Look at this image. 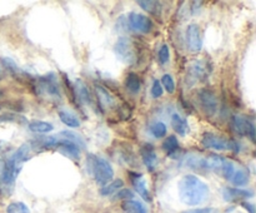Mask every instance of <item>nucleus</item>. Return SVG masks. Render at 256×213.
I'll list each match as a JSON object with an SVG mask.
<instances>
[{
	"mask_svg": "<svg viewBox=\"0 0 256 213\" xmlns=\"http://www.w3.org/2000/svg\"><path fill=\"white\" fill-rule=\"evenodd\" d=\"M18 173L19 170L14 165L12 158L2 163V168H0V193L9 195L12 192Z\"/></svg>",
	"mask_w": 256,
	"mask_h": 213,
	"instance_id": "obj_6",
	"label": "nucleus"
},
{
	"mask_svg": "<svg viewBox=\"0 0 256 213\" xmlns=\"http://www.w3.org/2000/svg\"><path fill=\"white\" fill-rule=\"evenodd\" d=\"M150 93H152V97L155 98V99H158V98H160L162 94H164V88H162V83H160L159 80L155 79L154 82H152Z\"/></svg>",
	"mask_w": 256,
	"mask_h": 213,
	"instance_id": "obj_36",
	"label": "nucleus"
},
{
	"mask_svg": "<svg viewBox=\"0 0 256 213\" xmlns=\"http://www.w3.org/2000/svg\"><path fill=\"white\" fill-rule=\"evenodd\" d=\"M2 78H4V74H2V68H0V80H2Z\"/></svg>",
	"mask_w": 256,
	"mask_h": 213,
	"instance_id": "obj_40",
	"label": "nucleus"
},
{
	"mask_svg": "<svg viewBox=\"0 0 256 213\" xmlns=\"http://www.w3.org/2000/svg\"><path fill=\"white\" fill-rule=\"evenodd\" d=\"M29 129L34 133H49L54 129L52 124L50 123L44 122V120H32L28 124Z\"/></svg>",
	"mask_w": 256,
	"mask_h": 213,
	"instance_id": "obj_27",
	"label": "nucleus"
},
{
	"mask_svg": "<svg viewBox=\"0 0 256 213\" xmlns=\"http://www.w3.org/2000/svg\"><path fill=\"white\" fill-rule=\"evenodd\" d=\"M128 22L132 30L142 33V34H149L154 28L152 19L146 15L139 14V13H130L128 17Z\"/></svg>",
	"mask_w": 256,
	"mask_h": 213,
	"instance_id": "obj_10",
	"label": "nucleus"
},
{
	"mask_svg": "<svg viewBox=\"0 0 256 213\" xmlns=\"http://www.w3.org/2000/svg\"><path fill=\"white\" fill-rule=\"evenodd\" d=\"M74 93H75V98H76L79 102L85 103V104H92V94H90L89 89L85 85V83L82 82V79H78L75 82V87H74Z\"/></svg>",
	"mask_w": 256,
	"mask_h": 213,
	"instance_id": "obj_20",
	"label": "nucleus"
},
{
	"mask_svg": "<svg viewBox=\"0 0 256 213\" xmlns=\"http://www.w3.org/2000/svg\"><path fill=\"white\" fill-rule=\"evenodd\" d=\"M2 97H4V94H2V92H0V99H2Z\"/></svg>",
	"mask_w": 256,
	"mask_h": 213,
	"instance_id": "obj_41",
	"label": "nucleus"
},
{
	"mask_svg": "<svg viewBox=\"0 0 256 213\" xmlns=\"http://www.w3.org/2000/svg\"><path fill=\"white\" fill-rule=\"evenodd\" d=\"M162 149L168 153V155L172 157L176 150H179V140H178V138L175 135H169L162 142Z\"/></svg>",
	"mask_w": 256,
	"mask_h": 213,
	"instance_id": "obj_28",
	"label": "nucleus"
},
{
	"mask_svg": "<svg viewBox=\"0 0 256 213\" xmlns=\"http://www.w3.org/2000/svg\"><path fill=\"white\" fill-rule=\"evenodd\" d=\"M59 138V142H58L56 149L59 150L60 153H62L64 155L69 157L70 159H79L80 158V148L78 147L76 144L72 143L70 140L64 139V138Z\"/></svg>",
	"mask_w": 256,
	"mask_h": 213,
	"instance_id": "obj_17",
	"label": "nucleus"
},
{
	"mask_svg": "<svg viewBox=\"0 0 256 213\" xmlns=\"http://www.w3.org/2000/svg\"><path fill=\"white\" fill-rule=\"evenodd\" d=\"M32 147L30 143H24V144L20 145L16 149V152L12 155V163H14V165L16 167V169L19 170V172L20 169H22V165L30 158V152H32Z\"/></svg>",
	"mask_w": 256,
	"mask_h": 213,
	"instance_id": "obj_19",
	"label": "nucleus"
},
{
	"mask_svg": "<svg viewBox=\"0 0 256 213\" xmlns=\"http://www.w3.org/2000/svg\"><path fill=\"white\" fill-rule=\"evenodd\" d=\"M58 115H59L60 120L64 123L66 127L70 128H79L82 125V122L78 118V115H75L74 113L70 112L68 109H59L58 110Z\"/></svg>",
	"mask_w": 256,
	"mask_h": 213,
	"instance_id": "obj_22",
	"label": "nucleus"
},
{
	"mask_svg": "<svg viewBox=\"0 0 256 213\" xmlns=\"http://www.w3.org/2000/svg\"><path fill=\"white\" fill-rule=\"evenodd\" d=\"M0 63L4 67V69H6L15 79L19 80H29L32 79V75L29 73H26L25 70H22L12 58L9 57H0Z\"/></svg>",
	"mask_w": 256,
	"mask_h": 213,
	"instance_id": "obj_13",
	"label": "nucleus"
},
{
	"mask_svg": "<svg viewBox=\"0 0 256 213\" xmlns=\"http://www.w3.org/2000/svg\"><path fill=\"white\" fill-rule=\"evenodd\" d=\"M242 205L245 208V209L249 210L250 213H255V207H254V204H252V203H250V202H242Z\"/></svg>",
	"mask_w": 256,
	"mask_h": 213,
	"instance_id": "obj_39",
	"label": "nucleus"
},
{
	"mask_svg": "<svg viewBox=\"0 0 256 213\" xmlns=\"http://www.w3.org/2000/svg\"><path fill=\"white\" fill-rule=\"evenodd\" d=\"M122 208L126 213H148V208L145 207L144 203L135 199L124 200L122 203Z\"/></svg>",
	"mask_w": 256,
	"mask_h": 213,
	"instance_id": "obj_23",
	"label": "nucleus"
},
{
	"mask_svg": "<svg viewBox=\"0 0 256 213\" xmlns=\"http://www.w3.org/2000/svg\"><path fill=\"white\" fill-rule=\"evenodd\" d=\"M162 88H165L166 89L168 93H174L175 92V83H174V79H172V77L170 74H164L162 78Z\"/></svg>",
	"mask_w": 256,
	"mask_h": 213,
	"instance_id": "obj_34",
	"label": "nucleus"
},
{
	"mask_svg": "<svg viewBox=\"0 0 256 213\" xmlns=\"http://www.w3.org/2000/svg\"><path fill=\"white\" fill-rule=\"evenodd\" d=\"M140 154H142V162L146 165L148 170H149V172H154L158 167V162H159L154 147H152V144L144 145V147L142 148V150H140Z\"/></svg>",
	"mask_w": 256,
	"mask_h": 213,
	"instance_id": "obj_16",
	"label": "nucleus"
},
{
	"mask_svg": "<svg viewBox=\"0 0 256 213\" xmlns=\"http://www.w3.org/2000/svg\"><path fill=\"white\" fill-rule=\"evenodd\" d=\"M130 180H132V187L135 188L138 193L142 197V199L150 202L152 200V195H150L149 189H148L146 180L144 179V175L142 173H135V172H129Z\"/></svg>",
	"mask_w": 256,
	"mask_h": 213,
	"instance_id": "obj_15",
	"label": "nucleus"
},
{
	"mask_svg": "<svg viewBox=\"0 0 256 213\" xmlns=\"http://www.w3.org/2000/svg\"><path fill=\"white\" fill-rule=\"evenodd\" d=\"M202 144L208 149L214 150H232V152L238 153L240 150V145L236 140L226 139L215 133L206 132L202 134Z\"/></svg>",
	"mask_w": 256,
	"mask_h": 213,
	"instance_id": "obj_5",
	"label": "nucleus"
},
{
	"mask_svg": "<svg viewBox=\"0 0 256 213\" xmlns=\"http://www.w3.org/2000/svg\"><path fill=\"white\" fill-rule=\"evenodd\" d=\"M95 90H96L98 100H99V103L102 105V107L109 108L114 104V99H112V97L109 94V92H108L105 88H102V85L96 84L95 85Z\"/></svg>",
	"mask_w": 256,
	"mask_h": 213,
	"instance_id": "obj_26",
	"label": "nucleus"
},
{
	"mask_svg": "<svg viewBox=\"0 0 256 213\" xmlns=\"http://www.w3.org/2000/svg\"><path fill=\"white\" fill-rule=\"evenodd\" d=\"M34 88L38 97L54 103L62 100V93H60V88L54 74H48L35 79Z\"/></svg>",
	"mask_w": 256,
	"mask_h": 213,
	"instance_id": "obj_4",
	"label": "nucleus"
},
{
	"mask_svg": "<svg viewBox=\"0 0 256 213\" xmlns=\"http://www.w3.org/2000/svg\"><path fill=\"white\" fill-rule=\"evenodd\" d=\"M208 170L215 172L222 178L229 180L235 187L246 185L250 180V172L246 167L222 155H209L206 157Z\"/></svg>",
	"mask_w": 256,
	"mask_h": 213,
	"instance_id": "obj_1",
	"label": "nucleus"
},
{
	"mask_svg": "<svg viewBox=\"0 0 256 213\" xmlns=\"http://www.w3.org/2000/svg\"><path fill=\"white\" fill-rule=\"evenodd\" d=\"M86 168L90 174H92V177L96 180V183L102 185L112 182V177H114V169L110 165V163L102 157H99V155H88Z\"/></svg>",
	"mask_w": 256,
	"mask_h": 213,
	"instance_id": "obj_3",
	"label": "nucleus"
},
{
	"mask_svg": "<svg viewBox=\"0 0 256 213\" xmlns=\"http://www.w3.org/2000/svg\"><path fill=\"white\" fill-rule=\"evenodd\" d=\"M172 128H174L175 132H176L179 135H182V137L186 135L190 130L188 120L185 119L184 117H182L180 114H178V113H175V114L172 115Z\"/></svg>",
	"mask_w": 256,
	"mask_h": 213,
	"instance_id": "obj_21",
	"label": "nucleus"
},
{
	"mask_svg": "<svg viewBox=\"0 0 256 213\" xmlns=\"http://www.w3.org/2000/svg\"><path fill=\"white\" fill-rule=\"evenodd\" d=\"M150 132H152V134L154 135L155 138L165 137L168 132L166 124L162 122H156L155 124H152V128H150Z\"/></svg>",
	"mask_w": 256,
	"mask_h": 213,
	"instance_id": "obj_33",
	"label": "nucleus"
},
{
	"mask_svg": "<svg viewBox=\"0 0 256 213\" xmlns=\"http://www.w3.org/2000/svg\"><path fill=\"white\" fill-rule=\"evenodd\" d=\"M138 5H140V7L142 8L144 10H146V12L152 13V14L154 15H159L160 14V10H162V7H160V3L159 2H150V0H148V2H138Z\"/></svg>",
	"mask_w": 256,
	"mask_h": 213,
	"instance_id": "obj_31",
	"label": "nucleus"
},
{
	"mask_svg": "<svg viewBox=\"0 0 256 213\" xmlns=\"http://www.w3.org/2000/svg\"><path fill=\"white\" fill-rule=\"evenodd\" d=\"M222 198L226 202H236V200L248 199L254 195V193L249 189H242L238 187H224L222 190Z\"/></svg>",
	"mask_w": 256,
	"mask_h": 213,
	"instance_id": "obj_14",
	"label": "nucleus"
},
{
	"mask_svg": "<svg viewBox=\"0 0 256 213\" xmlns=\"http://www.w3.org/2000/svg\"><path fill=\"white\" fill-rule=\"evenodd\" d=\"M186 43H188V48H189L190 52L198 53L202 50V30H200L199 25L192 24L188 27Z\"/></svg>",
	"mask_w": 256,
	"mask_h": 213,
	"instance_id": "obj_11",
	"label": "nucleus"
},
{
	"mask_svg": "<svg viewBox=\"0 0 256 213\" xmlns=\"http://www.w3.org/2000/svg\"><path fill=\"white\" fill-rule=\"evenodd\" d=\"M198 100H199V105L205 114L209 118L214 117L219 108V102H218V97L212 89L208 88H202L198 92Z\"/></svg>",
	"mask_w": 256,
	"mask_h": 213,
	"instance_id": "obj_8",
	"label": "nucleus"
},
{
	"mask_svg": "<svg viewBox=\"0 0 256 213\" xmlns=\"http://www.w3.org/2000/svg\"><path fill=\"white\" fill-rule=\"evenodd\" d=\"M6 213H30V209L25 203L12 202L8 205Z\"/></svg>",
	"mask_w": 256,
	"mask_h": 213,
	"instance_id": "obj_32",
	"label": "nucleus"
},
{
	"mask_svg": "<svg viewBox=\"0 0 256 213\" xmlns=\"http://www.w3.org/2000/svg\"><path fill=\"white\" fill-rule=\"evenodd\" d=\"M19 123V124H26L28 120L22 115L16 114V113H5L0 115V123Z\"/></svg>",
	"mask_w": 256,
	"mask_h": 213,
	"instance_id": "obj_30",
	"label": "nucleus"
},
{
	"mask_svg": "<svg viewBox=\"0 0 256 213\" xmlns=\"http://www.w3.org/2000/svg\"><path fill=\"white\" fill-rule=\"evenodd\" d=\"M125 87H126L128 92L132 94H138L142 88V83H140L139 75L136 73H129L125 78Z\"/></svg>",
	"mask_w": 256,
	"mask_h": 213,
	"instance_id": "obj_24",
	"label": "nucleus"
},
{
	"mask_svg": "<svg viewBox=\"0 0 256 213\" xmlns=\"http://www.w3.org/2000/svg\"><path fill=\"white\" fill-rule=\"evenodd\" d=\"M179 197L186 205H199L209 198V185L194 174L182 175L178 183Z\"/></svg>",
	"mask_w": 256,
	"mask_h": 213,
	"instance_id": "obj_2",
	"label": "nucleus"
},
{
	"mask_svg": "<svg viewBox=\"0 0 256 213\" xmlns=\"http://www.w3.org/2000/svg\"><path fill=\"white\" fill-rule=\"evenodd\" d=\"M132 198H134V193H132L130 189H122L119 190V192L115 193L114 195L115 200H119V199L129 200V199H132Z\"/></svg>",
	"mask_w": 256,
	"mask_h": 213,
	"instance_id": "obj_37",
	"label": "nucleus"
},
{
	"mask_svg": "<svg viewBox=\"0 0 256 213\" xmlns=\"http://www.w3.org/2000/svg\"><path fill=\"white\" fill-rule=\"evenodd\" d=\"M184 164L192 170H202V172L206 170L208 172L206 157H204V155L189 153L184 157Z\"/></svg>",
	"mask_w": 256,
	"mask_h": 213,
	"instance_id": "obj_18",
	"label": "nucleus"
},
{
	"mask_svg": "<svg viewBox=\"0 0 256 213\" xmlns=\"http://www.w3.org/2000/svg\"><path fill=\"white\" fill-rule=\"evenodd\" d=\"M58 137L64 138V139H66V140H70V142L74 143V144H76L79 148H85L84 139H82V137H80L79 134H76V133L70 132V130H62V132L59 133V135H58Z\"/></svg>",
	"mask_w": 256,
	"mask_h": 213,
	"instance_id": "obj_29",
	"label": "nucleus"
},
{
	"mask_svg": "<svg viewBox=\"0 0 256 213\" xmlns=\"http://www.w3.org/2000/svg\"><path fill=\"white\" fill-rule=\"evenodd\" d=\"M232 129L234 130L235 134L242 135V137H248L255 140V124L252 119L244 115H234L232 118Z\"/></svg>",
	"mask_w": 256,
	"mask_h": 213,
	"instance_id": "obj_9",
	"label": "nucleus"
},
{
	"mask_svg": "<svg viewBox=\"0 0 256 213\" xmlns=\"http://www.w3.org/2000/svg\"><path fill=\"white\" fill-rule=\"evenodd\" d=\"M0 110H2V105H0Z\"/></svg>",
	"mask_w": 256,
	"mask_h": 213,
	"instance_id": "obj_42",
	"label": "nucleus"
},
{
	"mask_svg": "<svg viewBox=\"0 0 256 213\" xmlns=\"http://www.w3.org/2000/svg\"><path fill=\"white\" fill-rule=\"evenodd\" d=\"M158 58H159V62L162 65H165L166 63H169L170 60V50L169 47L166 44H162L160 47L159 53H158Z\"/></svg>",
	"mask_w": 256,
	"mask_h": 213,
	"instance_id": "obj_35",
	"label": "nucleus"
},
{
	"mask_svg": "<svg viewBox=\"0 0 256 213\" xmlns=\"http://www.w3.org/2000/svg\"><path fill=\"white\" fill-rule=\"evenodd\" d=\"M182 213H219L216 208L212 207H205V208H194V209L184 210Z\"/></svg>",
	"mask_w": 256,
	"mask_h": 213,
	"instance_id": "obj_38",
	"label": "nucleus"
},
{
	"mask_svg": "<svg viewBox=\"0 0 256 213\" xmlns=\"http://www.w3.org/2000/svg\"><path fill=\"white\" fill-rule=\"evenodd\" d=\"M122 187H124V180L118 178V179L112 180V182L106 183L105 185H102V189H100V194L102 197H108V195L115 194L119 189H122Z\"/></svg>",
	"mask_w": 256,
	"mask_h": 213,
	"instance_id": "obj_25",
	"label": "nucleus"
},
{
	"mask_svg": "<svg viewBox=\"0 0 256 213\" xmlns=\"http://www.w3.org/2000/svg\"><path fill=\"white\" fill-rule=\"evenodd\" d=\"M205 74H206V68H205L204 63L200 62V60H195V62L190 63L189 67H188V83L190 85H194L195 83L204 79Z\"/></svg>",
	"mask_w": 256,
	"mask_h": 213,
	"instance_id": "obj_12",
	"label": "nucleus"
},
{
	"mask_svg": "<svg viewBox=\"0 0 256 213\" xmlns=\"http://www.w3.org/2000/svg\"><path fill=\"white\" fill-rule=\"evenodd\" d=\"M114 52L116 57L125 64H134L136 60V52H135V45L130 38L122 37L118 39L114 45Z\"/></svg>",
	"mask_w": 256,
	"mask_h": 213,
	"instance_id": "obj_7",
	"label": "nucleus"
}]
</instances>
